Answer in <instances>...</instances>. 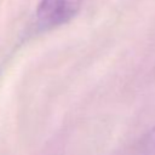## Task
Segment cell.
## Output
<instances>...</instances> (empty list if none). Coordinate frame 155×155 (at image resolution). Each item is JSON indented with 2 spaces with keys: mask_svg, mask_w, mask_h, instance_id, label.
I'll use <instances>...</instances> for the list:
<instances>
[{
  "mask_svg": "<svg viewBox=\"0 0 155 155\" xmlns=\"http://www.w3.org/2000/svg\"><path fill=\"white\" fill-rule=\"evenodd\" d=\"M84 0H40L35 11L34 25L44 33L69 23L80 11Z\"/></svg>",
  "mask_w": 155,
  "mask_h": 155,
  "instance_id": "cell-1",
  "label": "cell"
}]
</instances>
